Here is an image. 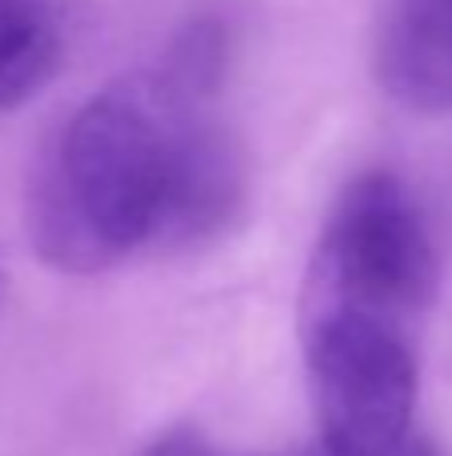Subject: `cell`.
<instances>
[{"label": "cell", "instance_id": "6da1fadb", "mask_svg": "<svg viewBox=\"0 0 452 456\" xmlns=\"http://www.w3.org/2000/svg\"><path fill=\"white\" fill-rule=\"evenodd\" d=\"M200 96L125 77L64 125L28 184V236L61 273H101L157 244Z\"/></svg>", "mask_w": 452, "mask_h": 456}, {"label": "cell", "instance_id": "7a4b0ae2", "mask_svg": "<svg viewBox=\"0 0 452 456\" xmlns=\"http://www.w3.org/2000/svg\"><path fill=\"white\" fill-rule=\"evenodd\" d=\"M301 340L325 456H397L416 404V361L400 324L301 300Z\"/></svg>", "mask_w": 452, "mask_h": 456}, {"label": "cell", "instance_id": "3957f363", "mask_svg": "<svg viewBox=\"0 0 452 456\" xmlns=\"http://www.w3.org/2000/svg\"><path fill=\"white\" fill-rule=\"evenodd\" d=\"M440 265L424 216L392 173H365L341 192L312 252L304 297L405 321L432 305Z\"/></svg>", "mask_w": 452, "mask_h": 456}, {"label": "cell", "instance_id": "277c9868", "mask_svg": "<svg viewBox=\"0 0 452 456\" xmlns=\"http://www.w3.org/2000/svg\"><path fill=\"white\" fill-rule=\"evenodd\" d=\"M381 88L413 112H452V0H392L376 32Z\"/></svg>", "mask_w": 452, "mask_h": 456}, {"label": "cell", "instance_id": "5b68a950", "mask_svg": "<svg viewBox=\"0 0 452 456\" xmlns=\"http://www.w3.org/2000/svg\"><path fill=\"white\" fill-rule=\"evenodd\" d=\"M245 200V160L216 120L197 112L176 165L173 197L157 244H197L216 236Z\"/></svg>", "mask_w": 452, "mask_h": 456}, {"label": "cell", "instance_id": "8992f818", "mask_svg": "<svg viewBox=\"0 0 452 456\" xmlns=\"http://www.w3.org/2000/svg\"><path fill=\"white\" fill-rule=\"evenodd\" d=\"M64 61V20L52 0H0V112L20 109Z\"/></svg>", "mask_w": 452, "mask_h": 456}, {"label": "cell", "instance_id": "52a82bcc", "mask_svg": "<svg viewBox=\"0 0 452 456\" xmlns=\"http://www.w3.org/2000/svg\"><path fill=\"white\" fill-rule=\"evenodd\" d=\"M149 456H221V452H216L197 428H173V433H165L152 444Z\"/></svg>", "mask_w": 452, "mask_h": 456}, {"label": "cell", "instance_id": "ba28073f", "mask_svg": "<svg viewBox=\"0 0 452 456\" xmlns=\"http://www.w3.org/2000/svg\"><path fill=\"white\" fill-rule=\"evenodd\" d=\"M397 456H440V452H437V444L424 441V436H408V441L397 449Z\"/></svg>", "mask_w": 452, "mask_h": 456}, {"label": "cell", "instance_id": "9c48e42d", "mask_svg": "<svg viewBox=\"0 0 452 456\" xmlns=\"http://www.w3.org/2000/svg\"><path fill=\"white\" fill-rule=\"evenodd\" d=\"M4 297H8V268H4V260H0V305H4Z\"/></svg>", "mask_w": 452, "mask_h": 456}]
</instances>
